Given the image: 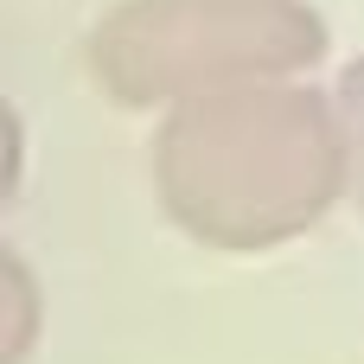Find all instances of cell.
Returning <instances> with one entry per match:
<instances>
[{
  "label": "cell",
  "mask_w": 364,
  "mask_h": 364,
  "mask_svg": "<svg viewBox=\"0 0 364 364\" xmlns=\"http://www.w3.org/2000/svg\"><path fill=\"white\" fill-rule=\"evenodd\" d=\"M346 186V128L314 90H211L160 128L166 211L224 250L307 230Z\"/></svg>",
  "instance_id": "1"
},
{
  "label": "cell",
  "mask_w": 364,
  "mask_h": 364,
  "mask_svg": "<svg viewBox=\"0 0 364 364\" xmlns=\"http://www.w3.org/2000/svg\"><path fill=\"white\" fill-rule=\"evenodd\" d=\"M320 51L326 26L307 0H122L90 38L115 102H192L288 77Z\"/></svg>",
  "instance_id": "2"
},
{
  "label": "cell",
  "mask_w": 364,
  "mask_h": 364,
  "mask_svg": "<svg viewBox=\"0 0 364 364\" xmlns=\"http://www.w3.org/2000/svg\"><path fill=\"white\" fill-rule=\"evenodd\" d=\"M339 102H346V134H352V154H358V192H364V64L346 70Z\"/></svg>",
  "instance_id": "3"
}]
</instances>
